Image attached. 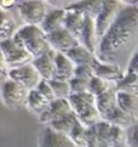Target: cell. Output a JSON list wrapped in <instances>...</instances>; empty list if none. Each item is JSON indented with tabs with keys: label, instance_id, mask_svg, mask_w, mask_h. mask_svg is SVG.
<instances>
[{
	"label": "cell",
	"instance_id": "obj_33",
	"mask_svg": "<svg viewBox=\"0 0 138 147\" xmlns=\"http://www.w3.org/2000/svg\"><path fill=\"white\" fill-rule=\"evenodd\" d=\"M73 77L76 78H82V79H91L93 77V72L91 66H75L74 68V74Z\"/></svg>",
	"mask_w": 138,
	"mask_h": 147
},
{
	"label": "cell",
	"instance_id": "obj_37",
	"mask_svg": "<svg viewBox=\"0 0 138 147\" xmlns=\"http://www.w3.org/2000/svg\"><path fill=\"white\" fill-rule=\"evenodd\" d=\"M9 72V67L6 65V61H5V57L3 55V51L0 49V76L6 77Z\"/></svg>",
	"mask_w": 138,
	"mask_h": 147
},
{
	"label": "cell",
	"instance_id": "obj_7",
	"mask_svg": "<svg viewBox=\"0 0 138 147\" xmlns=\"http://www.w3.org/2000/svg\"><path fill=\"white\" fill-rule=\"evenodd\" d=\"M16 7L24 24L28 26H40L46 12L49 11L42 0H21Z\"/></svg>",
	"mask_w": 138,
	"mask_h": 147
},
{
	"label": "cell",
	"instance_id": "obj_16",
	"mask_svg": "<svg viewBox=\"0 0 138 147\" xmlns=\"http://www.w3.org/2000/svg\"><path fill=\"white\" fill-rule=\"evenodd\" d=\"M105 0H75L66 9L67 12H74L84 17L94 18L100 11Z\"/></svg>",
	"mask_w": 138,
	"mask_h": 147
},
{
	"label": "cell",
	"instance_id": "obj_15",
	"mask_svg": "<svg viewBox=\"0 0 138 147\" xmlns=\"http://www.w3.org/2000/svg\"><path fill=\"white\" fill-rule=\"evenodd\" d=\"M31 65L34 66L42 80H52L55 74V51L50 50L44 55L34 57Z\"/></svg>",
	"mask_w": 138,
	"mask_h": 147
},
{
	"label": "cell",
	"instance_id": "obj_10",
	"mask_svg": "<svg viewBox=\"0 0 138 147\" xmlns=\"http://www.w3.org/2000/svg\"><path fill=\"white\" fill-rule=\"evenodd\" d=\"M91 68L94 77L100 78L113 85L123 78L125 73V68L123 66L115 63H105V62L98 61L97 59L91 63Z\"/></svg>",
	"mask_w": 138,
	"mask_h": 147
},
{
	"label": "cell",
	"instance_id": "obj_1",
	"mask_svg": "<svg viewBox=\"0 0 138 147\" xmlns=\"http://www.w3.org/2000/svg\"><path fill=\"white\" fill-rule=\"evenodd\" d=\"M138 9L137 6L121 7L113 24L99 39L96 59L105 63L119 65L120 61L131 56L137 46ZM121 66V65H120Z\"/></svg>",
	"mask_w": 138,
	"mask_h": 147
},
{
	"label": "cell",
	"instance_id": "obj_19",
	"mask_svg": "<svg viewBox=\"0 0 138 147\" xmlns=\"http://www.w3.org/2000/svg\"><path fill=\"white\" fill-rule=\"evenodd\" d=\"M102 120L108 123L109 125H114V127H119L123 129H127L131 125L137 124V118H133L127 113L123 112L118 106L111 109L110 112H108L105 115H103Z\"/></svg>",
	"mask_w": 138,
	"mask_h": 147
},
{
	"label": "cell",
	"instance_id": "obj_5",
	"mask_svg": "<svg viewBox=\"0 0 138 147\" xmlns=\"http://www.w3.org/2000/svg\"><path fill=\"white\" fill-rule=\"evenodd\" d=\"M55 100V96L52 94V90L50 88L49 82L40 80V83L34 89L28 91L27 102H25V107H27L30 112L39 115L49 107V105Z\"/></svg>",
	"mask_w": 138,
	"mask_h": 147
},
{
	"label": "cell",
	"instance_id": "obj_6",
	"mask_svg": "<svg viewBox=\"0 0 138 147\" xmlns=\"http://www.w3.org/2000/svg\"><path fill=\"white\" fill-rule=\"evenodd\" d=\"M0 49L3 51L9 69L30 63L33 61V56L13 38L0 41Z\"/></svg>",
	"mask_w": 138,
	"mask_h": 147
},
{
	"label": "cell",
	"instance_id": "obj_8",
	"mask_svg": "<svg viewBox=\"0 0 138 147\" xmlns=\"http://www.w3.org/2000/svg\"><path fill=\"white\" fill-rule=\"evenodd\" d=\"M120 5L118 0H105L100 11L94 17V27H96V33L100 39L104 33L109 29V27L115 21L116 16L120 11Z\"/></svg>",
	"mask_w": 138,
	"mask_h": 147
},
{
	"label": "cell",
	"instance_id": "obj_29",
	"mask_svg": "<svg viewBox=\"0 0 138 147\" xmlns=\"http://www.w3.org/2000/svg\"><path fill=\"white\" fill-rule=\"evenodd\" d=\"M110 89H114L113 84H110L108 82L100 79V78H97V77L93 76L91 79H90L87 91L91 94V95H93L94 97H97L99 95H102V94H104L105 91L110 90Z\"/></svg>",
	"mask_w": 138,
	"mask_h": 147
},
{
	"label": "cell",
	"instance_id": "obj_38",
	"mask_svg": "<svg viewBox=\"0 0 138 147\" xmlns=\"http://www.w3.org/2000/svg\"><path fill=\"white\" fill-rule=\"evenodd\" d=\"M123 3L126 6H137V0H118V3Z\"/></svg>",
	"mask_w": 138,
	"mask_h": 147
},
{
	"label": "cell",
	"instance_id": "obj_17",
	"mask_svg": "<svg viewBox=\"0 0 138 147\" xmlns=\"http://www.w3.org/2000/svg\"><path fill=\"white\" fill-rule=\"evenodd\" d=\"M75 66L64 54L55 52V74L52 80L69 82L73 78Z\"/></svg>",
	"mask_w": 138,
	"mask_h": 147
},
{
	"label": "cell",
	"instance_id": "obj_4",
	"mask_svg": "<svg viewBox=\"0 0 138 147\" xmlns=\"http://www.w3.org/2000/svg\"><path fill=\"white\" fill-rule=\"evenodd\" d=\"M0 96L4 106L10 111H18L25 107L28 90L22 85L6 78L0 85Z\"/></svg>",
	"mask_w": 138,
	"mask_h": 147
},
{
	"label": "cell",
	"instance_id": "obj_12",
	"mask_svg": "<svg viewBox=\"0 0 138 147\" xmlns=\"http://www.w3.org/2000/svg\"><path fill=\"white\" fill-rule=\"evenodd\" d=\"M46 39L51 50H54L55 52H61V54H66L67 51L79 44L78 40L69 32H67L64 28H61L47 34Z\"/></svg>",
	"mask_w": 138,
	"mask_h": 147
},
{
	"label": "cell",
	"instance_id": "obj_39",
	"mask_svg": "<svg viewBox=\"0 0 138 147\" xmlns=\"http://www.w3.org/2000/svg\"><path fill=\"white\" fill-rule=\"evenodd\" d=\"M16 1H17V3H18V1H21V0H16Z\"/></svg>",
	"mask_w": 138,
	"mask_h": 147
},
{
	"label": "cell",
	"instance_id": "obj_27",
	"mask_svg": "<svg viewBox=\"0 0 138 147\" xmlns=\"http://www.w3.org/2000/svg\"><path fill=\"white\" fill-rule=\"evenodd\" d=\"M86 136H87V128L79 123V120L68 134V138L74 144L75 147H85L86 146Z\"/></svg>",
	"mask_w": 138,
	"mask_h": 147
},
{
	"label": "cell",
	"instance_id": "obj_25",
	"mask_svg": "<svg viewBox=\"0 0 138 147\" xmlns=\"http://www.w3.org/2000/svg\"><path fill=\"white\" fill-rule=\"evenodd\" d=\"M17 30V26L11 15L0 10V41L12 38Z\"/></svg>",
	"mask_w": 138,
	"mask_h": 147
},
{
	"label": "cell",
	"instance_id": "obj_26",
	"mask_svg": "<svg viewBox=\"0 0 138 147\" xmlns=\"http://www.w3.org/2000/svg\"><path fill=\"white\" fill-rule=\"evenodd\" d=\"M76 122H78L76 115L74 114V112H70V113H68L67 115H64V117H62L60 119L55 120V122L50 123L49 127L51 129L58 131V133H61V134L68 135L69 133H70V130L73 129V127L75 125Z\"/></svg>",
	"mask_w": 138,
	"mask_h": 147
},
{
	"label": "cell",
	"instance_id": "obj_14",
	"mask_svg": "<svg viewBox=\"0 0 138 147\" xmlns=\"http://www.w3.org/2000/svg\"><path fill=\"white\" fill-rule=\"evenodd\" d=\"M79 44L86 48L90 52L96 55L97 46L99 38L96 33V27H94V18L92 17H85L84 18V26L81 29L80 36H79Z\"/></svg>",
	"mask_w": 138,
	"mask_h": 147
},
{
	"label": "cell",
	"instance_id": "obj_23",
	"mask_svg": "<svg viewBox=\"0 0 138 147\" xmlns=\"http://www.w3.org/2000/svg\"><path fill=\"white\" fill-rule=\"evenodd\" d=\"M84 16L74 12H67L66 11V17L63 21V28H64L67 32L70 33L76 40L79 39L84 26ZM79 43V41H78Z\"/></svg>",
	"mask_w": 138,
	"mask_h": 147
},
{
	"label": "cell",
	"instance_id": "obj_18",
	"mask_svg": "<svg viewBox=\"0 0 138 147\" xmlns=\"http://www.w3.org/2000/svg\"><path fill=\"white\" fill-rule=\"evenodd\" d=\"M66 17V10L60 9H51L46 12L44 20L40 23L39 27L46 35L55 30L63 28V21Z\"/></svg>",
	"mask_w": 138,
	"mask_h": 147
},
{
	"label": "cell",
	"instance_id": "obj_9",
	"mask_svg": "<svg viewBox=\"0 0 138 147\" xmlns=\"http://www.w3.org/2000/svg\"><path fill=\"white\" fill-rule=\"evenodd\" d=\"M6 78L18 83L19 85H22L24 89H27L28 91L31 90V89H34L41 80L39 73L36 72L34 66L31 65V62L21 66V67H17V68L9 69Z\"/></svg>",
	"mask_w": 138,
	"mask_h": 147
},
{
	"label": "cell",
	"instance_id": "obj_20",
	"mask_svg": "<svg viewBox=\"0 0 138 147\" xmlns=\"http://www.w3.org/2000/svg\"><path fill=\"white\" fill-rule=\"evenodd\" d=\"M64 55L73 62L74 66H91L92 62L96 60V55L90 52L80 44L75 45L69 51H67Z\"/></svg>",
	"mask_w": 138,
	"mask_h": 147
},
{
	"label": "cell",
	"instance_id": "obj_2",
	"mask_svg": "<svg viewBox=\"0 0 138 147\" xmlns=\"http://www.w3.org/2000/svg\"><path fill=\"white\" fill-rule=\"evenodd\" d=\"M72 111L76 115L79 123L86 128H91L99 123L102 118L96 108V97L88 91L80 94H72L68 97Z\"/></svg>",
	"mask_w": 138,
	"mask_h": 147
},
{
	"label": "cell",
	"instance_id": "obj_21",
	"mask_svg": "<svg viewBox=\"0 0 138 147\" xmlns=\"http://www.w3.org/2000/svg\"><path fill=\"white\" fill-rule=\"evenodd\" d=\"M116 106L133 118H138V95L115 91Z\"/></svg>",
	"mask_w": 138,
	"mask_h": 147
},
{
	"label": "cell",
	"instance_id": "obj_28",
	"mask_svg": "<svg viewBox=\"0 0 138 147\" xmlns=\"http://www.w3.org/2000/svg\"><path fill=\"white\" fill-rule=\"evenodd\" d=\"M109 147H126V129L110 125L108 136Z\"/></svg>",
	"mask_w": 138,
	"mask_h": 147
},
{
	"label": "cell",
	"instance_id": "obj_31",
	"mask_svg": "<svg viewBox=\"0 0 138 147\" xmlns=\"http://www.w3.org/2000/svg\"><path fill=\"white\" fill-rule=\"evenodd\" d=\"M69 83V88H70V95L72 94H80L88 90V79H82V78L73 77Z\"/></svg>",
	"mask_w": 138,
	"mask_h": 147
},
{
	"label": "cell",
	"instance_id": "obj_3",
	"mask_svg": "<svg viewBox=\"0 0 138 147\" xmlns=\"http://www.w3.org/2000/svg\"><path fill=\"white\" fill-rule=\"evenodd\" d=\"M12 38L27 50L34 57L46 54L51 48L46 39V34L42 32L39 26H28L23 24L17 28Z\"/></svg>",
	"mask_w": 138,
	"mask_h": 147
},
{
	"label": "cell",
	"instance_id": "obj_34",
	"mask_svg": "<svg viewBox=\"0 0 138 147\" xmlns=\"http://www.w3.org/2000/svg\"><path fill=\"white\" fill-rule=\"evenodd\" d=\"M46 6L51 9H60V10H66L69 5H72L75 0H42Z\"/></svg>",
	"mask_w": 138,
	"mask_h": 147
},
{
	"label": "cell",
	"instance_id": "obj_11",
	"mask_svg": "<svg viewBox=\"0 0 138 147\" xmlns=\"http://www.w3.org/2000/svg\"><path fill=\"white\" fill-rule=\"evenodd\" d=\"M38 147H75L68 138V135L61 134L51 129L49 125H44L38 138Z\"/></svg>",
	"mask_w": 138,
	"mask_h": 147
},
{
	"label": "cell",
	"instance_id": "obj_36",
	"mask_svg": "<svg viewBox=\"0 0 138 147\" xmlns=\"http://www.w3.org/2000/svg\"><path fill=\"white\" fill-rule=\"evenodd\" d=\"M16 5H17L16 0H0V10L5 12H10L16 7Z\"/></svg>",
	"mask_w": 138,
	"mask_h": 147
},
{
	"label": "cell",
	"instance_id": "obj_22",
	"mask_svg": "<svg viewBox=\"0 0 138 147\" xmlns=\"http://www.w3.org/2000/svg\"><path fill=\"white\" fill-rule=\"evenodd\" d=\"M114 90L118 92L138 95V73L125 71L123 78L114 84Z\"/></svg>",
	"mask_w": 138,
	"mask_h": 147
},
{
	"label": "cell",
	"instance_id": "obj_35",
	"mask_svg": "<svg viewBox=\"0 0 138 147\" xmlns=\"http://www.w3.org/2000/svg\"><path fill=\"white\" fill-rule=\"evenodd\" d=\"M125 71L138 73V50L137 49L132 52L131 56L129 57V60H127V65L125 67Z\"/></svg>",
	"mask_w": 138,
	"mask_h": 147
},
{
	"label": "cell",
	"instance_id": "obj_13",
	"mask_svg": "<svg viewBox=\"0 0 138 147\" xmlns=\"http://www.w3.org/2000/svg\"><path fill=\"white\" fill-rule=\"evenodd\" d=\"M70 112L73 111L68 102V98H55L49 105V107L39 115V120L41 124L49 125L50 123L64 117Z\"/></svg>",
	"mask_w": 138,
	"mask_h": 147
},
{
	"label": "cell",
	"instance_id": "obj_24",
	"mask_svg": "<svg viewBox=\"0 0 138 147\" xmlns=\"http://www.w3.org/2000/svg\"><path fill=\"white\" fill-rule=\"evenodd\" d=\"M115 107H116V96L114 89H110V90L105 91L104 94L96 97V108L100 118Z\"/></svg>",
	"mask_w": 138,
	"mask_h": 147
},
{
	"label": "cell",
	"instance_id": "obj_30",
	"mask_svg": "<svg viewBox=\"0 0 138 147\" xmlns=\"http://www.w3.org/2000/svg\"><path fill=\"white\" fill-rule=\"evenodd\" d=\"M49 84L55 98H68L70 96V88H69L68 82L50 80Z\"/></svg>",
	"mask_w": 138,
	"mask_h": 147
},
{
	"label": "cell",
	"instance_id": "obj_32",
	"mask_svg": "<svg viewBox=\"0 0 138 147\" xmlns=\"http://www.w3.org/2000/svg\"><path fill=\"white\" fill-rule=\"evenodd\" d=\"M137 138V124H133L126 129V147H138Z\"/></svg>",
	"mask_w": 138,
	"mask_h": 147
}]
</instances>
